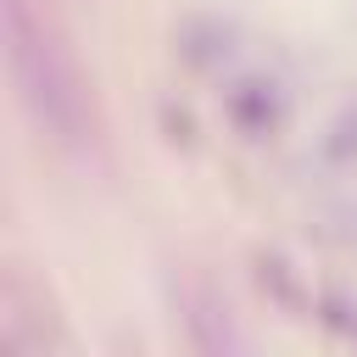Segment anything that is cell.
I'll return each mask as SVG.
<instances>
[{
    "mask_svg": "<svg viewBox=\"0 0 357 357\" xmlns=\"http://www.w3.org/2000/svg\"><path fill=\"white\" fill-rule=\"evenodd\" d=\"M257 284H262V296L273 301V307H284V312H307V290H301V279H296V268L279 257V251H257Z\"/></svg>",
    "mask_w": 357,
    "mask_h": 357,
    "instance_id": "obj_4",
    "label": "cell"
},
{
    "mask_svg": "<svg viewBox=\"0 0 357 357\" xmlns=\"http://www.w3.org/2000/svg\"><path fill=\"white\" fill-rule=\"evenodd\" d=\"M223 117L240 139L262 145V139H279V128L290 117V95L273 73H240L223 84Z\"/></svg>",
    "mask_w": 357,
    "mask_h": 357,
    "instance_id": "obj_2",
    "label": "cell"
},
{
    "mask_svg": "<svg viewBox=\"0 0 357 357\" xmlns=\"http://www.w3.org/2000/svg\"><path fill=\"white\" fill-rule=\"evenodd\" d=\"M6 56H11V78H17L28 112L39 123H50L56 134H78V89H73V73H67L61 50L50 45V33L33 22L28 0H6Z\"/></svg>",
    "mask_w": 357,
    "mask_h": 357,
    "instance_id": "obj_1",
    "label": "cell"
},
{
    "mask_svg": "<svg viewBox=\"0 0 357 357\" xmlns=\"http://www.w3.org/2000/svg\"><path fill=\"white\" fill-rule=\"evenodd\" d=\"M346 335H351V340H357V318H351V324H346Z\"/></svg>",
    "mask_w": 357,
    "mask_h": 357,
    "instance_id": "obj_7",
    "label": "cell"
},
{
    "mask_svg": "<svg viewBox=\"0 0 357 357\" xmlns=\"http://www.w3.org/2000/svg\"><path fill=\"white\" fill-rule=\"evenodd\" d=\"M162 139L178 145V151H195V117L184 106H173V100H162Z\"/></svg>",
    "mask_w": 357,
    "mask_h": 357,
    "instance_id": "obj_6",
    "label": "cell"
},
{
    "mask_svg": "<svg viewBox=\"0 0 357 357\" xmlns=\"http://www.w3.org/2000/svg\"><path fill=\"white\" fill-rule=\"evenodd\" d=\"M318 156H324L329 167H357V106H346V112H340V117L324 128Z\"/></svg>",
    "mask_w": 357,
    "mask_h": 357,
    "instance_id": "obj_5",
    "label": "cell"
},
{
    "mask_svg": "<svg viewBox=\"0 0 357 357\" xmlns=\"http://www.w3.org/2000/svg\"><path fill=\"white\" fill-rule=\"evenodd\" d=\"M240 50V28L218 11H190L178 28H173V56L190 67V73H218L229 56Z\"/></svg>",
    "mask_w": 357,
    "mask_h": 357,
    "instance_id": "obj_3",
    "label": "cell"
}]
</instances>
